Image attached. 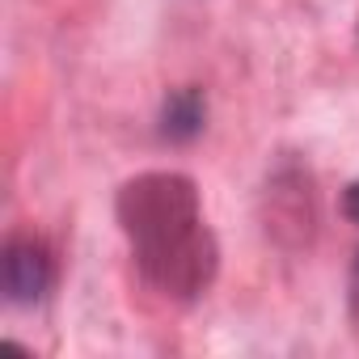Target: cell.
<instances>
[{
	"label": "cell",
	"mask_w": 359,
	"mask_h": 359,
	"mask_svg": "<svg viewBox=\"0 0 359 359\" xmlns=\"http://www.w3.org/2000/svg\"><path fill=\"white\" fill-rule=\"evenodd\" d=\"M0 283L9 304H39L51 287V254L34 237H13L0 258Z\"/></svg>",
	"instance_id": "obj_2"
},
{
	"label": "cell",
	"mask_w": 359,
	"mask_h": 359,
	"mask_svg": "<svg viewBox=\"0 0 359 359\" xmlns=\"http://www.w3.org/2000/svg\"><path fill=\"white\" fill-rule=\"evenodd\" d=\"M161 131L169 140H191V135H199L203 131V102H199V93H173L165 102Z\"/></svg>",
	"instance_id": "obj_3"
},
{
	"label": "cell",
	"mask_w": 359,
	"mask_h": 359,
	"mask_svg": "<svg viewBox=\"0 0 359 359\" xmlns=\"http://www.w3.org/2000/svg\"><path fill=\"white\" fill-rule=\"evenodd\" d=\"M351 304H355V317H359V258H355V275H351Z\"/></svg>",
	"instance_id": "obj_5"
},
{
	"label": "cell",
	"mask_w": 359,
	"mask_h": 359,
	"mask_svg": "<svg viewBox=\"0 0 359 359\" xmlns=\"http://www.w3.org/2000/svg\"><path fill=\"white\" fill-rule=\"evenodd\" d=\"M114 212L144 287L173 304H191L212 287L220 245L203 220L199 187L187 173L152 169L131 177L114 199Z\"/></svg>",
	"instance_id": "obj_1"
},
{
	"label": "cell",
	"mask_w": 359,
	"mask_h": 359,
	"mask_svg": "<svg viewBox=\"0 0 359 359\" xmlns=\"http://www.w3.org/2000/svg\"><path fill=\"white\" fill-rule=\"evenodd\" d=\"M342 208H346V216H351V220L359 224V182H355V187L346 191V199H342Z\"/></svg>",
	"instance_id": "obj_4"
}]
</instances>
